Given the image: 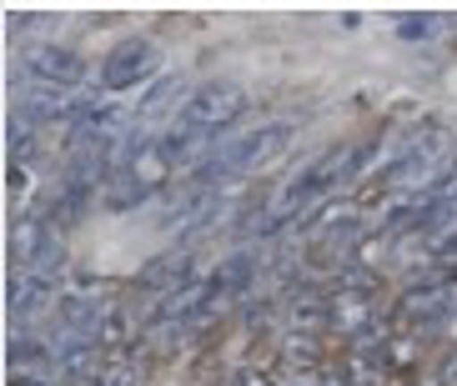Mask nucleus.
<instances>
[{
	"label": "nucleus",
	"mask_w": 457,
	"mask_h": 386,
	"mask_svg": "<svg viewBox=\"0 0 457 386\" xmlns=\"http://www.w3.org/2000/svg\"><path fill=\"white\" fill-rule=\"evenodd\" d=\"M206 136H191V131H166V136H151V141H141V146L126 156V186L141 196V191H151V186H162L171 171H181L191 160V151L202 146Z\"/></svg>",
	"instance_id": "nucleus-3"
},
{
	"label": "nucleus",
	"mask_w": 457,
	"mask_h": 386,
	"mask_svg": "<svg viewBox=\"0 0 457 386\" xmlns=\"http://www.w3.org/2000/svg\"><path fill=\"white\" fill-rule=\"evenodd\" d=\"M26 70L41 86H61V91H71V86H81L86 80V66H81V55L66 51V45H30L26 51Z\"/></svg>",
	"instance_id": "nucleus-7"
},
{
	"label": "nucleus",
	"mask_w": 457,
	"mask_h": 386,
	"mask_svg": "<svg viewBox=\"0 0 457 386\" xmlns=\"http://www.w3.org/2000/svg\"><path fill=\"white\" fill-rule=\"evenodd\" d=\"M176 91H181V80H162V86H156V95H151L146 106H141V116H156L162 106H171V101H176Z\"/></svg>",
	"instance_id": "nucleus-12"
},
{
	"label": "nucleus",
	"mask_w": 457,
	"mask_h": 386,
	"mask_svg": "<svg viewBox=\"0 0 457 386\" xmlns=\"http://www.w3.org/2000/svg\"><path fill=\"white\" fill-rule=\"evenodd\" d=\"M46 301H51L46 271H21L15 267L11 276H5V311H11V316H30V311H41Z\"/></svg>",
	"instance_id": "nucleus-11"
},
{
	"label": "nucleus",
	"mask_w": 457,
	"mask_h": 386,
	"mask_svg": "<svg viewBox=\"0 0 457 386\" xmlns=\"http://www.w3.org/2000/svg\"><path fill=\"white\" fill-rule=\"evenodd\" d=\"M246 111V91L242 86H231V80H206L196 91L187 95V106H181V126L191 136H216L227 131L231 120H242Z\"/></svg>",
	"instance_id": "nucleus-4"
},
{
	"label": "nucleus",
	"mask_w": 457,
	"mask_h": 386,
	"mask_svg": "<svg viewBox=\"0 0 457 386\" xmlns=\"http://www.w3.org/2000/svg\"><path fill=\"white\" fill-rule=\"evenodd\" d=\"M447 166V136L432 131L422 136L412 151H403V156L387 166V176H382V186H422V181H437V171Z\"/></svg>",
	"instance_id": "nucleus-5"
},
{
	"label": "nucleus",
	"mask_w": 457,
	"mask_h": 386,
	"mask_svg": "<svg viewBox=\"0 0 457 386\" xmlns=\"http://www.w3.org/2000/svg\"><path fill=\"white\" fill-rule=\"evenodd\" d=\"M11 261L21 271H46V261H55V226L51 216L21 211L11 221Z\"/></svg>",
	"instance_id": "nucleus-6"
},
{
	"label": "nucleus",
	"mask_w": 457,
	"mask_h": 386,
	"mask_svg": "<svg viewBox=\"0 0 457 386\" xmlns=\"http://www.w3.org/2000/svg\"><path fill=\"white\" fill-rule=\"evenodd\" d=\"M367 160V141H342V146H332L327 156H317L307 166V171L296 176L292 186L282 191V196L271 201V216L262 221L267 231H277V226H287L296 211H307V206H317V201L327 196V191H337L342 181H352L357 176V166Z\"/></svg>",
	"instance_id": "nucleus-1"
},
{
	"label": "nucleus",
	"mask_w": 457,
	"mask_h": 386,
	"mask_svg": "<svg viewBox=\"0 0 457 386\" xmlns=\"http://www.w3.org/2000/svg\"><path fill=\"white\" fill-rule=\"evenodd\" d=\"M91 106V101H81V95L61 91V86H36V91L21 95V116L36 126V120H71L76 126V116Z\"/></svg>",
	"instance_id": "nucleus-9"
},
{
	"label": "nucleus",
	"mask_w": 457,
	"mask_h": 386,
	"mask_svg": "<svg viewBox=\"0 0 457 386\" xmlns=\"http://www.w3.org/2000/svg\"><path fill=\"white\" fill-rule=\"evenodd\" d=\"M151 61H156L151 40H121V45L106 55V66H101V86H106V91H131L136 80L151 70Z\"/></svg>",
	"instance_id": "nucleus-8"
},
{
	"label": "nucleus",
	"mask_w": 457,
	"mask_h": 386,
	"mask_svg": "<svg viewBox=\"0 0 457 386\" xmlns=\"http://www.w3.org/2000/svg\"><path fill=\"white\" fill-rule=\"evenodd\" d=\"M292 131H296L292 120H267V126H256V131L231 136V141H221L216 151H206V156L196 160V176H202V181H227V176L256 171V166L277 160L292 146Z\"/></svg>",
	"instance_id": "nucleus-2"
},
{
	"label": "nucleus",
	"mask_w": 457,
	"mask_h": 386,
	"mask_svg": "<svg viewBox=\"0 0 457 386\" xmlns=\"http://www.w3.org/2000/svg\"><path fill=\"white\" fill-rule=\"evenodd\" d=\"M76 146H106V141H116V136L126 131V111L121 106H106V101H91V106L76 116Z\"/></svg>",
	"instance_id": "nucleus-10"
}]
</instances>
